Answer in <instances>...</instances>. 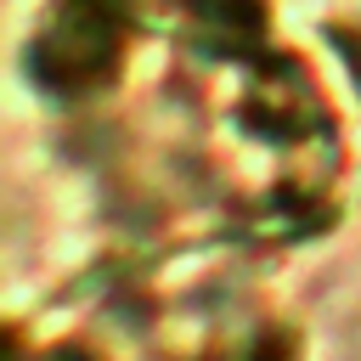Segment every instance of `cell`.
<instances>
[{
  "label": "cell",
  "mask_w": 361,
  "mask_h": 361,
  "mask_svg": "<svg viewBox=\"0 0 361 361\" xmlns=\"http://www.w3.org/2000/svg\"><path fill=\"white\" fill-rule=\"evenodd\" d=\"M113 51H118V17L102 0H79L51 28V39L39 51V73H51L56 85H90L107 73Z\"/></svg>",
  "instance_id": "6da1fadb"
},
{
  "label": "cell",
  "mask_w": 361,
  "mask_h": 361,
  "mask_svg": "<svg viewBox=\"0 0 361 361\" xmlns=\"http://www.w3.org/2000/svg\"><path fill=\"white\" fill-rule=\"evenodd\" d=\"M51 361H79V355H51Z\"/></svg>",
  "instance_id": "7a4b0ae2"
}]
</instances>
